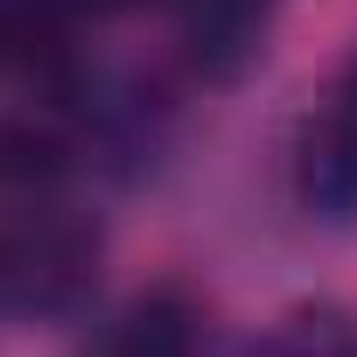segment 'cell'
Listing matches in <instances>:
<instances>
[{"label": "cell", "mask_w": 357, "mask_h": 357, "mask_svg": "<svg viewBox=\"0 0 357 357\" xmlns=\"http://www.w3.org/2000/svg\"><path fill=\"white\" fill-rule=\"evenodd\" d=\"M98 238L77 218H29L0 238V308L8 315H70L91 294Z\"/></svg>", "instance_id": "cell-1"}, {"label": "cell", "mask_w": 357, "mask_h": 357, "mask_svg": "<svg viewBox=\"0 0 357 357\" xmlns=\"http://www.w3.org/2000/svg\"><path fill=\"white\" fill-rule=\"evenodd\" d=\"M350 112H357V63H350Z\"/></svg>", "instance_id": "cell-7"}, {"label": "cell", "mask_w": 357, "mask_h": 357, "mask_svg": "<svg viewBox=\"0 0 357 357\" xmlns=\"http://www.w3.org/2000/svg\"><path fill=\"white\" fill-rule=\"evenodd\" d=\"M183 50L197 70L231 77L259 50V0H183Z\"/></svg>", "instance_id": "cell-3"}, {"label": "cell", "mask_w": 357, "mask_h": 357, "mask_svg": "<svg viewBox=\"0 0 357 357\" xmlns=\"http://www.w3.org/2000/svg\"><path fill=\"white\" fill-rule=\"evenodd\" d=\"M197 322L204 315H197V301L183 287H154L119 315L105 357H197Z\"/></svg>", "instance_id": "cell-4"}, {"label": "cell", "mask_w": 357, "mask_h": 357, "mask_svg": "<svg viewBox=\"0 0 357 357\" xmlns=\"http://www.w3.org/2000/svg\"><path fill=\"white\" fill-rule=\"evenodd\" d=\"M294 183H301V204L322 225H357V112L315 119L301 133Z\"/></svg>", "instance_id": "cell-2"}, {"label": "cell", "mask_w": 357, "mask_h": 357, "mask_svg": "<svg viewBox=\"0 0 357 357\" xmlns=\"http://www.w3.org/2000/svg\"><path fill=\"white\" fill-rule=\"evenodd\" d=\"M91 8H147V0H91Z\"/></svg>", "instance_id": "cell-6"}, {"label": "cell", "mask_w": 357, "mask_h": 357, "mask_svg": "<svg viewBox=\"0 0 357 357\" xmlns=\"http://www.w3.org/2000/svg\"><path fill=\"white\" fill-rule=\"evenodd\" d=\"M70 0H0V70H36L63 50Z\"/></svg>", "instance_id": "cell-5"}]
</instances>
